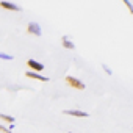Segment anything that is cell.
Listing matches in <instances>:
<instances>
[{"instance_id": "1", "label": "cell", "mask_w": 133, "mask_h": 133, "mask_svg": "<svg viewBox=\"0 0 133 133\" xmlns=\"http://www.w3.org/2000/svg\"><path fill=\"white\" fill-rule=\"evenodd\" d=\"M66 82H68V85H69V86H72V88H75V89H80V91H83V89H85V85H83L78 78H75V77L68 75V77H66Z\"/></svg>"}, {"instance_id": "2", "label": "cell", "mask_w": 133, "mask_h": 133, "mask_svg": "<svg viewBox=\"0 0 133 133\" xmlns=\"http://www.w3.org/2000/svg\"><path fill=\"white\" fill-rule=\"evenodd\" d=\"M27 66H28L30 69L36 71V72H42V71H44V64H42V63H38L36 59H28V61H27Z\"/></svg>"}, {"instance_id": "3", "label": "cell", "mask_w": 133, "mask_h": 133, "mask_svg": "<svg viewBox=\"0 0 133 133\" xmlns=\"http://www.w3.org/2000/svg\"><path fill=\"white\" fill-rule=\"evenodd\" d=\"M27 31L30 35H35V36H41V27L38 25V22H30L28 27H27Z\"/></svg>"}, {"instance_id": "4", "label": "cell", "mask_w": 133, "mask_h": 133, "mask_svg": "<svg viewBox=\"0 0 133 133\" xmlns=\"http://www.w3.org/2000/svg\"><path fill=\"white\" fill-rule=\"evenodd\" d=\"M61 44H63V47H66V49H75L74 41H72L68 35H64V36L61 38Z\"/></svg>"}, {"instance_id": "5", "label": "cell", "mask_w": 133, "mask_h": 133, "mask_svg": "<svg viewBox=\"0 0 133 133\" xmlns=\"http://www.w3.org/2000/svg\"><path fill=\"white\" fill-rule=\"evenodd\" d=\"M64 114L75 116V117H88V113H85V111H80V110H64Z\"/></svg>"}, {"instance_id": "6", "label": "cell", "mask_w": 133, "mask_h": 133, "mask_svg": "<svg viewBox=\"0 0 133 133\" xmlns=\"http://www.w3.org/2000/svg\"><path fill=\"white\" fill-rule=\"evenodd\" d=\"M0 6L5 8V10H11V11H21V8L11 2H0Z\"/></svg>"}, {"instance_id": "7", "label": "cell", "mask_w": 133, "mask_h": 133, "mask_svg": "<svg viewBox=\"0 0 133 133\" xmlns=\"http://www.w3.org/2000/svg\"><path fill=\"white\" fill-rule=\"evenodd\" d=\"M27 77H28V78L39 80V82H49L47 77H44V75H41V74H38V72H27Z\"/></svg>"}, {"instance_id": "8", "label": "cell", "mask_w": 133, "mask_h": 133, "mask_svg": "<svg viewBox=\"0 0 133 133\" xmlns=\"http://www.w3.org/2000/svg\"><path fill=\"white\" fill-rule=\"evenodd\" d=\"M0 119L5 121V122H14V117L13 116H8V114H0Z\"/></svg>"}, {"instance_id": "9", "label": "cell", "mask_w": 133, "mask_h": 133, "mask_svg": "<svg viewBox=\"0 0 133 133\" xmlns=\"http://www.w3.org/2000/svg\"><path fill=\"white\" fill-rule=\"evenodd\" d=\"M0 59H6V61H10V59H13V56H11V55H6V53H2V52H0Z\"/></svg>"}, {"instance_id": "10", "label": "cell", "mask_w": 133, "mask_h": 133, "mask_svg": "<svg viewBox=\"0 0 133 133\" xmlns=\"http://www.w3.org/2000/svg\"><path fill=\"white\" fill-rule=\"evenodd\" d=\"M124 5H125V6H127V8L130 10V13L133 14V5H131V3L128 2V0H124Z\"/></svg>"}, {"instance_id": "11", "label": "cell", "mask_w": 133, "mask_h": 133, "mask_svg": "<svg viewBox=\"0 0 133 133\" xmlns=\"http://www.w3.org/2000/svg\"><path fill=\"white\" fill-rule=\"evenodd\" d=\"M102 68H103V71H105V72H107V74H110V75H111V74H113V72H111V69H110V68H108V66H107V64H103V66H102Z\"/></svg>"}, {"instance_id": "12", "label": "cell", "mask_w": 133, "mask_h": 133, "mask_svg": "<svg viewBox=\"0 0 133 133\" xmlns=\"http://www.w3.org/2000/svg\"><path fill=\"white\" fill-rule=\"evenodd\" d=\"M0 131H2V133H13L11 130H8V128H5L3 125H0Z\"/></svg>"}, {"instance_id": "13", "label": "cell", "mask_w": 133, "mask_h": 133, "mask_svg": "<svg viewBox=\"0 0 133 133\" xmlns=\"http://www.w3.org/2000/svg\"><path fill=\"white\" fill-rule=\"evenodd\" d=\"M68 133H72V131H68Z\"/></svg>"}]
</instances>
